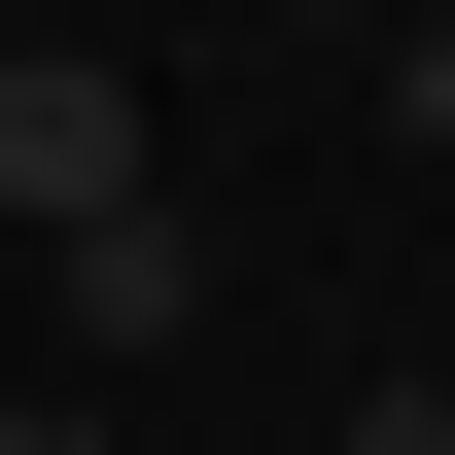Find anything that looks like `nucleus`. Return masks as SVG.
<instances>
[{"label": "nucleus", "instance_id": "7ed1b4c3", "mask_svg": "<svg viewBox=\"0 0 455 455\" xmlns=\"http://www.w3.org/2000/svg\"><path fill=\"white\" fill-rule=\"evenodd\" d=\"M420 175H455V36H420Z\"/></svg>", "mask_w": 455, "mask_h": 455}, {"label": "nucleus", "instance_id": "f03ea898", "mask_svg": "<svg viewBox=\"0 0 455 455\" xmlns=\"http://www.w3.org/2000/svg\"><path fill=\"white\" fill-rule=\"evenodd\" d=\"M0 455H106V386H0Z\"/></svg>", "mask_w": 455, "mask_h": 455}, {"label": "nucleus", "instance_id": "f257e3e1", "mask_svg": "<svg viewBox=\"0 0 455 455\" xmlns=\"http://www.w3.org/2000/svg\"><path fill=\"white\" fill-rule=\"evenodd\" d=\"M106 211H175L140 175V70L106 36H0V245H106Z\"/></svg>", "mask_w": 455, "mask_h": 455}]
</instances>
